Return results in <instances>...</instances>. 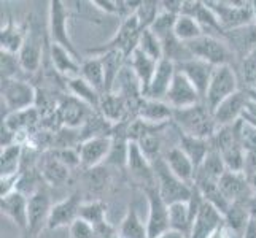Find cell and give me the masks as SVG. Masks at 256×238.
<instances>
[{
    "mask_svg": "<svg viewBox=\"0 0 256 238\" xmlns=\"http://www.w3.org/2000/svg\"><path fill=\"white\" fill-rule=\"evenodd\" d=\"M51 208L52 204L48 192H45L43 189H35V192L29 196V208H28L29 227L24 235H28L29 238H37L38 234L48 226Z\"/></svg>",
    "mask_w": 256,
    "mask_h": 238,
    "instance_id": "obj_11",
    "label": "cell"
},
{
    "mask_svg": "<svg viewBox=\"0 0 256 238\" xmlns=\"http://www.w3.org/2000/svg\"><path fill=\"white\" fill-rule=\"evenodd\" d=\"M126 170L130 175V178L137 183L140 189L153 188L156 186V176L153 164L145 157V154L140 151L137 143L130 142L129 143V153H128V164Z\"/></svg>",
    "mask_w": 256,
    "mask_h": 238,
    "instance_id": "obj_12",
    "label": "cell"
},
{
    "mask_svg": "<svg viewBox=\"0 0 256 238\" xmlns=\"http://www.w3.org/2000/svg\"><path fill=\"white\" fill-rule=\"evenodd\" d=\"M176 70L182 72L190 79V81L194 84V87L198 89V92L200 94L202 100H204L207 89H208V84H210V79L215 72V67L204 62V60H200V59L191 57L188 60H184V62L176 64Z\"/></svg>",
    "mask_w": 256,
    "mask_h": 238,
    "instance_id": "obj_19",
    "label": "cell"
},
{
    "mask_svg": "<svg viewBox=\"0 0 256 238\" xmlns=\"http://www.w3.org/2000/svg\"><path fill=\"white\" fill-rule=\"evenodd\" d=\"M21 75H26L21 67L18 54L2 51V79H24Z\"/></svg>",
    "mask_w": 256,
    "mask_h": 238,
    "instance_id": "obj_47",
    "label": "cell"
},
{
    "mask_svg": "<svg viewBox=\"0 0 256 238\" xmlns=\"http://www.w3.org/2000/svg\"><path fill=\"white\" fill-rule=\"evenodd\" d=\"M38 170L42 180L46 184H50V186H56V188L67 184V181L70 180V173H72V170L67 169L62 162H59L50 151L40 156Z\"/></svg>",
    "mask_w": 256,
    "mask_h": 238,
    "instance_id": "obj_25",
    "label": "cell"
},
{
    "mask_svg": "<svg viewBox=\"0 0 256 238\" xmlns=\"http://www.w3.org/2000/svg\"><path fill=\"white\" fill-rule=\"evenodd\" d=\"M83 181H84V186L90 192H96L99 194L102 191H105L108 188L110 184V173L107 170L102 169L100 167H97V169H92V170H83Z\"/></svg>",
    "mask_w": 256,
    "mask_h": 238,
    "instance_id": "obj_44",
    "label": "cell"
},
{
    "mask_svg": "<svg viewBox=\"0 0 256 238\" xmlns=\"http://www.w3.org/2000/svg\"><path fill=\"white\" fill-rule=\"evenodd\" d=\"M100 57H102L104 72H105V92H112L121 70L128 64V59L124 56V52L116 51V49L104 52V54H100Z\"/></svg>",
    "mask_w": 256,
    "mask_h": 238,
    "instance_id": "obj_33",
    "label": "cell"
},
{
    "mask_svg": "<svg viewBox=\"0 0 256 238\" xmlns=\"http://www.w3.org/2000/svg\"><path fill=\"white\" fill-rule=\"evenodd\" d=\"M22 154L24 146L21 143L2 148V153H0V178H8V176L20 175L22 172Z\"/></svg>",
    "mask_w": 256,
    "mask_h": 238,
    "instance_id": "obj_35",
    "label": "cell"
},
{
    "mask_svg": "<svg viewBox=\"0 0 256 238\" xmlns=\"http://www.w3.org/2000/svg\"><path fill=\"white\" fill-rule=\"evenodd\" d=\"M140 33H142V29H140V25H138V19L136 14H132L121 21V25L118 27V30L114 32V35L107 43H104V45L99 48L88 49V54L100 56L107 51L116 49V51L124 52L126 59H129L132 54H134V51L138 48Z\"/></svg>",
    "mask_w": 256,
    "mask_h": 238,
    "instance_id": "obj_2",
    "label": "cell"
},
{
    "mask_svg": "<svg viewBox=\"0 0 256 238\" xmlns=\"http://www.w3.org/2000/svg\"><path fill=\"white\" fill-rule=\"evenodd\" d=\"M224 41L236 57V65L244 59L256 52V24L229 30L224 35Z\"/></svg>",
    "mask_w": 256,
    "mask_h": 238,
    "instance_id": "obj_17",
    "label": "cell"
},
{
    "mask_svg": "<svg viewBox=\"0 0 256 238\" xmlns=\"http://www.w3.org/2000/svg\"><path fill=\"white\" fill-rule=\"evenodd\" d=\"M169 223L170 231L180 232L190 238L192 231V219L190 215L188 202H175L169 205Z\"/></svg>",
    "mask_w": 256,
    "mask_h": 238,
    "instance_id": "obj_39",
    "label": "cell"
},
{
    "mask_svg": "<svg viewBox=\"0 0 256 238\" xmlns=\"http://www.w3.org/2000/svg\"><path fill=\"white\" fill-rule=\"evenodd\" d=\"M194 186L198 188V191L200 192L202 199L207 204L214 205L220 213L224 216V213L229 208V200L223 196L222 189H220V184L218 181L215 180H210V178H206V176H200V175H196V180H194Z\"/></svg>",
    "mask_w": 256,
    "mask_h": 238,
    "instance_id": "obj_30",
    "label": "cell"
},
{
    "mask_svg": "<svg viewBox=\"0 0 256 238\" xmlns=\"http://www.w3.org/2000/svg\"><path fill=\"white\" fill-rule=\"evenodd\" d=\"M164 161L167 167L170 169V172L183 183L194 186V180H196V172L198 169L191 162V159L184 154L178 146H174L167 151L164 156Z\"/></svg>",
    "mask_w": 256,
    "mask_h": 238,
    "instance_id": "obj_27",
    "label": "cell"
},
{
    "mask_svg": "<svg viewBox=\"0 0 256 238\" xmlns=\"http://www.w3.org/2000/svg\"><path fill=\"white\" fill-rule=\"evenodd\" d=\"M176 73V65L172 60L162 59L158 62V68L154 76L150 83V87L145 94V99L152 100H166V95L170 89V84L174 81V76Z\"/></svg>",
    "mask_w": 256,
    "mask_h": 238,
    "instance_id": "obj_22",
    "label": "cell"
},
{
    "mask_svg": "<svg viewBox=\"0 0 256 238\" xmlns=\"http://www.w3.org/2000/svg\"><path fill=\"white\" fill-rule=\"evenodd\" d=\"M112 151V135L110 137H94L88 138L78 145L82 170H92L100 167Z\"/></svg>",
    "mask_w": 256,
    "mask_h": 238,
    "instance_id": "obj_14",
    "label": "cell"
},
{
    "mask_svg": "<svg viewBox=\"0 0 256 238\" xmlns=\"http://www.w3.org/2000/svg\"><path fill=\"white\" fill-rule=\"evenodd\" d=\"M161 13V2H154V0H145L140 2V6L137 8L136 16L138 19V25L142 30H146L153 25L156 17Z\"/></svg>",
    "mask_w": 256,
    "mask_h": 238,
    "instance_id": "obj_45",
    "label": "cell"
},
{
    "mask_svg": "<svg viewBox=\"0 0 256 238\" xmlns=\"http://www.w3.org/2000/svg\"><path fill=\"white\" fill-rule=\"evenodd\" d=\"M80 76L86 79L91 86H94L100 94L105 92V72L100 56H90L88 59L82 60Z\"/></svg>",
    "mask_w": 256,
    "mask_h": 238,
    "instance_id": "obj_37",
    "label": "cell"
},
{
    "mask_svg": "<svg viewBox=\"0 0 256 238\" xmlns=\"http://www.w3.org/2000/svg\"><path fill=\"white\" fill-rule=\"evenodd\" d=\"M83 205V199L80 192L70 194L64 200L52 205L48 218V231H56L60 227H70L80 218V208Z\"/></svg>",
    "mask_w": 256,
    "mask_h": 238,
    "instance_id": "obj_15",
    "label": "cell"
},
{
    "mask_svg": "<svg viewBox=\"0 0 256 238\" xmlns=\"http://www.w3.org/2000/svg\"><path fill=\"white\" fill-rule=\"evenodd\" d=\"M172 124L183 134L202 140H210L218 129L214 113L206 105V102H200L190 108L174 110Z\"/></svg>",
    "mask_w": 256,
    "mask_h": 238,
    "instance_id": "obj_1",
    "label": "cell"
},
{
    "mask_svg": "<svg viewBox=\"0 0 256 238\" xmlns=\"http://www.w3.org/2000/svg\"><path fill=\"white\" fill-rule=\"evenodd\" d=\"M37 87L28 79H2V103L6 114L35 107Z\"/></svg>",
    "mask_w": 256,
    "mask_h": 238,
    "instance_id": "obj_8",
    "label": "cell"
},
{
    "mask_svg": "<svg viewBox=\"0 0 256 238\" xmlns=\"http://www.w3.org/2000/svg\"><path fill=\"white\" fill-rule=\"evenodd\" d=\"M248 180H250V184H252V189L256 192V175L252 176V178H248Z\"/></svg>",
    "mask_w": 256,
    "mask_h": 238,
    "instance_id": "obj_55",
    "label": "cell"
},
{
    "mask_svg": "<svg viewBox=\"0 0 256 238\" xmlns=\"http://www.w3.org/2000/svg\"><path fill=\"white\" fill-rule=\"evenodd\" d=\"M164 102L169 103L174 110H183V108L194 107V105L204 100H202L200 94L198 92V89L194 87V84L190 79L176 70L174 81L170 84V89L167 92Z\"/></svg>",
    "mask_w": 256,
    "mask_h": 238,
    "instance_id": "obj_13",
    "label": "cell"
},
{
    "mask_svg": "<svg viewBox=\"0 0 256 238\" xmlns=\"http://www.w3.org/2000/svg\"><path fill=\"white\" fill-rule=\"evenodd\" d=\"M137 118L153 126H167L174 121V108L164 100H152L144 97L138 105Z\"/></svg>",
    "mask_w": 256,
    "mask_h": 238,
    "instance_id": "obj_23",
    "label": "cell"
},
{
    "mask_svg": "<svg viewBox=\"0 0 256 238\" xmlns=\"http://www.w3.org/2000/svg\"><path fill=\"white\" fill-rule=\"evenodd\" d=\"M224 224L229 227V231L236 235H244L246 227L250 224V215H248V208H246V200L244 202H232L229 205L228 211L223 216Z\"/></svg>",
    "mask_w": 256,
    "mask_h": 238,
    "instance_id": "obj_36",
    "label": "cell"
},
{
    "mask_svg": "<svg viewBox=\"0 0 256 238\" xmlns=\"http://www.w3.org/2000/svg\"><path fill=\"white\" fill-rule=\"evenodd\" d=\"M43 46H45V37L42 33L40 24L35 19H29L28 35H26L24 45L20 51V54H18L26 75H35L42 70Z\"/></svg>",
    "mask_w": 256,
    "mask_h": 238,
    "instance_id": "obj_9",
    "label": "cell"
},
{
    "mask_svg": "<svg viewBox=\"0 0 256 238\" xmlns=\"http://www.w3.org/2000/svg\"><path fill=\"white\" fill-rule=\"evenodd\" d=\"M128 65L132 68V72H134L136 76L138 78L140 86H142V94L145 97L148 87H150V83H152L154 72L158 68V62L153 59H150L148 56H145L144 52L137 48L134 51V54L128 59Z\"/></svg>",
    "mask_w": 256,
    "mask_h": 238,
    "instance_id": "obj_32",
    "label": "cell"
},
{
    "mask_svg": "<svg viewBox=\"0 0 256 238\" xmlns=\"http://www.w3.org/2000/svg\"><path fill=\"white\" fill-rule=\"evenodd\" d=\"M28 208H29V196H26L21 191H14L8 196L2 197L0 202V210L2 215L21 229L26 234L29 227V218H28Z\"/></svg>",
    "mask_w": 256,
    "mask_h": 238,
    "instance_id": "obj_21",
    "label": "cell"
},
{
    "mask_svg": "<svg viewBox=\"0 0 256 238\" xmlns=\"http://www.w3.org/2000/svg\"><path fill=\"white\" fill-rule=\"evenodd\" d=\"M153 169L158 191H160L161 197L166 200L167 205L175 204V202H188L191 199L192 186L176 178L167 167L164 157H160L156 162H153Z\"/></svg>",
    "mask_w": 256,
    "mask_h": 238,
    "instance_id": "obj_7",
    "label": "cell"
},
{
    "mask_svg": "<svg viewBox=\"0 0 256 238\" xmlns=\"http://www.w3.org/2000/svg\"><path fill=\"white\" fill-rule=\"evenodd\" d=\"M174 35L180 41L190 43L192 40L202 37V35H204V30H202L198 19H194V17H191V16L180 14L178 17H176V22H175V27H174Z\"/></svg>",
    "mask_w": 256,
    "mask_h": 238,
    "instance_id": "obj_41",
    "label": "cell"
},
{
    "mask_svg": "<svg viewBox=\"0 0 256 238\" xmlns=\"http://www.w3.org/2000/svg\"><path fill=\"white\" fill-rule=\"evenodd\" d=\"M232 232L229 231V227L223 223L222 226H218L214 232L208 235V238H232Z\"/></svg>",
    "mask_w": 256,
    "mask_h": 238,
    "instance_id": "obj_52",
    "label": "cell"
},
{
    "mask_svg": "<svg viewBox=\"0 0 256 238\" xmlns=\"http://www.w3.org/2000/svg\"><path fill=\"white\" fill-rule=\"evenodd\" d=\"M107 210H108L107 204L100 199L83 202V205L80 208V218L96 227L107 221Z\"/></svg>",
    "mask_w": 256,
    "mask_h": 238,
    "instance_id": "obj_43",
    "label": "cell"
},
{
    "mask_svg": "<svg viewBox=\"0 0 256 238\" xmlns=\"http://www.w3.org/2000/svg\"><path fill=\"white\" fill-rule=\"evenodd\" d=\"M96 110H92L90 105L78 100L74 95L62 97L59 102L58 108V119L62 127L68 129H82L84 122L90 119V116Z\"/></svg>",
    "mask_w": 256,
    "mask_h": 238,
    "instance_id": "obj_16",
    "label": "cell"
},
{
    "mask_svg": "<svg viewBox=\"0 0 256 238\" xmlns=\"http://www.w3.org/2000/svg\"><path fill=\"white\" fill-rule=\"evenodd\" d=\"M138 49L144 52L145 56H148L150 59L156 60V62H160V60L164 59V46H162V41L160 37H156V35L146 29V30H142L140 33V40H138Z\"/></svg>",
    "mask_w": 256,
    "mask_h": 238,
    "instance_id": "obj_42",
    "label": "cell"
},
{
    "mask_svg": "<svg viewBox=\"0 0 256 238\" xmlns=\"http://www.w3.org/2000/svg\"><path fill=\"white\" fill-rule=\"evenodd\" d=\"M175 130H176V134H178V148L191 159V162L194 164V167L199 169L200 164L204 162L206 156L210 153V149H212L210 140H202V138H196V137L186 135V134H183V132L178 130L176 127H175Z\"/></svg>",
    "mask_w": 256,
    "mask_h": 238,
    "instance_id": "obj_31",
    "label": "cell"
},
{
    "mask_svg": "<svg viewBox=\"0 0 256 238\" xmlns=\"http://www.w3.org/2000/svg\"><path fill=\"white\" fill-rule=\"evenodd\" d=\"M70 16H72V13H70L68 3L62 2V0H51L48 11V38L51 45L62 46L68 52H72L74 56L80 57L68 33Z\"/></svg>",
    "mask_w": 256,
    "mask_h": 238,
    "instance_id": "obj_4",
    "label": "cell"
},
{
    "mask_svg": "<svg viewBox=\"0 0 256 238\" xmlns=\"http://www.w3.org/2000/svg\"><path fill=\"white\" fill-rule=\"evenodd\" d=\"M246 208H248V215L252 221H256V192L246 200Z\"/></svg>",
    "mask_w": 256,
    "mask_h": 238,
    "instance_id": "obj_53",
    "label": "cell"
},
{
    "mask_svg": "<svg viewBox=\"0 0 256 238\" xmlns=\"http://www.w3.org/2000/svg\"><path fill=\"white\" fill-rule=\"evenodd\" d=\"M54 156L59 162H62L67 169L75 170V169H82L80 164V154H78V148H56L50 151Z\"/></svg>",
    "mask_w": 256,
    "mask_h": 238,
    "instance_id": "obj_48",
    "label": "cell"
},
{
    "mask_svg": "<svg viewBox=\"0 0 256 238\" xmlns=\"http://www.w3.org/2000/svg\"><path fill=\"white\" fill-rule=\"evenodd\" d=\"M186 48L192 57L204 60V62L220 67V65H234L236 57L232 51L229 49L226 41L210 35H202V37L186 43Z\"/></svg>",
    "mask_w": 256,
    "mask_h": 238,
    "instance_id": "obj_5",
    "label": "cell"
},
{
    "mask_svg": "<svg viewBox=\"0 0 256 238\" xmlns=\"http://www.w3.org/2000/svg\"><path fill=\"white\" fill-rule=\"evenodd\" d=\"M66 87H67V91L70 92V95L76 97L78 100L84 102L86 105H90L92 110L97 111L102 94L97 91L94 86H91L90 83H88L86 79H83L82 76L70 78L66 81Z\"/></svg>",
    "mask_w": 256,
    "mask_h": 238,
    "instance_id": "obj_34",
    "label": "cell"
},
{
    "mask_svg": "<svg viewBox=\"0 0 256 238\" xmlns=\"http://www.w3.org/2000/svg\"><path fill=\"white\" fill-rule=\"evenodd\" d=\"M206 3L216 14L224 32L254 24L256 2H216V0H208Z\"/></svg>",
    "mask_w": 256,
    "mask_h": 238,
    "instance_id": "obj_3",
    "label": "cell"
},
{
    "mask_svg": "<svg viewBox=\"0 0 256 238\" xmlns=\"http://www.w3.org/2000/svg\"><path fill=\"white\" fill-rule=\"evenodd\" d=\"M148 202V218H146V231L148 238H158L167 231H170L169 223V205L161 197L158 186L146 188L142 191Z\"/></svg>",
    "mask_w": 256,
    "mask_h": 238,
    "instance_id": "obj_10",
    "label": "cell"
},
{
    "mask_svg": "<svg viewBox=\"0 0 256 238\" xmlns=\"http://www.w3.org/2000/svg\"><path fill=\"white\" fill-rule=\"evenodd\" d=\"M68 235L70 238H99V235L96 232V227L82 218H78L76 221L68 227Z\"/></svg>",
    "mask_w": 256,
    "mask_h": 238,
    "instance_id": "obj_50",
    "label": "cell"
},
{
    "mask_svg": "<svg viewBox=\"0 0 256 238\" xmlns=\"http://www.w3.org/2000/svg\"><path fill=\"white\" fill-rule=\"evenodd\" d=\"M176 17H178V14H172V13H167V11L161 10L160 16L156 17V21L153 22L152 27H150V30H152L156 37H160L162 41L166 37H169V35L174 33Z\"/></svg>",
    "mask_w": 256,
    "mask_h": 238,
    "instance_id": "obj_46",
    "label": "cell"
},
{
    "mask_svg": "<svg viewBox=\"0 0 256 238\" xmlns=\"http://www.w3.org/2000/svg\"><path fill=\"white\" fill-rule=\"evenodd\" d=\"M29 29V19L24 22H18L13 17H8L5 25L0 29V46L4 52L10 54H20V51L24 45L26 35Z\"/></svg>",
    "mask_w": 256,
    "mask_h": 238,
    "instance_id": "obj_24",
    "label": "cell"
},
{
    "mask_svg": "<svg viewBox=\"0 0 256 238\" xmlns=\"http://www.w3.org/2000/svg\"><path fill=\"white\" fill-rule=\"evenodd\" d=\"M220 189H222L223 196L229 200V204L232 202H244L248 200L254 191L252 189L250 180L246 178L244 172H231L228 170L218 181Z\"/></svg>",
    "mask_w": 256,
    "mask_h": 238,
    "instance_id": "obj_20",
    "label": "cell"
},
{
    "mask_svg": "<svg viewBox=\"0 0 256 238\" xmlns=\"http://www.w3.org/2000/svg\"><path fill=\"white\" fill-rule=\"evenodd\" d=\"M228 172V167L224 164L223 156L220 154L215 149H210V153L206 156L204 162L200 164V167L198 169L196 175L206 176V178L220 181V178Z\"/></svg>",
    "mask_w": 256,
    "mask_h": 238,
    "instance_id": "obj_40",
    "label": "cell"
},
{
    "mask_svg": "<svg viewBox=\"0 0 256 238\" xmlns=\"http://www.w3.org/2000/svg\"><path fill=\"white\" fill-rule=\"evenodd\" d=\"M223 223H224L223 215L214 205L204 202L196 219H194L190 238H208V235Z\"/></svg>",
    "mask_w": 256,
    "mask_h": 238,
    "instance_id": "obj_29",
    "label": "cell"
},
{
    "mask_svg": "<svg viewBox=\"0 0 256 238\" xmlns=\"http://www.w3.org/2000/svg\"><path fill=\"white\" fill-rule=\"evenodd\" d=\"M232 238H244V237H242V235H236V234H234V235H232Z\"/></svg>",
    "mask_w": 256,
    "mask_h": 238,
    "instance_id": "obj_56",
    "label": "cell"
},
{
    "mask_svg": "<svg viewBox=\"0 0 256 238\" xmlns=\"http://www.w3.org/2000/svg\"><path fill=\"white\" fill-rule=\"evenodd\" d=\"M50 60H51L52 68H54L66 81L70 78L80 76V70H82L80 57L74 56L72 52H68L62 46L50 45Z\"/></svg>",
    "mask_w": 256,
    "mask_h": 238,
    "instance_id": "obj_28",
    "label": "cell"
},
{
    "mask_svg": "<svg viewBox=\"0 0 256 238\" xmlns=\"http://www.w3.org/2000/svg\"><path fill=\"white\" fill-rule=\"evenodd\" d=\"M97 111H99L108 122H112L113 126H116L126 119H130L129 103L126 102L124 97H121L116 92L102 94Z\"/></svg>",
    "mask_w": 256,
    "mask_h": 238,
    "instance_id": "obj_26",
    "label": "cell"
},
{
    "mask_svg": "<svg viewBox=\"0 0 256 238\" xmlns=\"http://www.w3.org/2000/svg\"><path fill=\"white\" fill-rule=\"evenodd\" d=\"M246 97L245 89H240L239 92L232 94L218 105V108L214 111V118L218 127H231L236 122H239L244 118V113L246 108Z\"/></svg>",
    "mask_w": 256,
    "mask_h": 238,
    "instance_id": "obj_18",
    "label": "cell"
},
{
    "mask_svg": "<svg viewBox=\"0 0 256 238\" xmlns=\"http://www.w3.org/2000/svg\"><path fill=\"white\" fill-rule=\"evenodd\" d=\"M158 238H186L183 234L180 232H175V231H167L166 234H162L161 237H158Z\"/></svg>",
    "mask_w": 256,
    "mask_h": 238,
    "instance_id": "obj_54",
    "label": "cell"
},
{
    "mask_svg": "<svg viewBox=\"0 0 256 238\" xmlns=\"http://www.w3.org/2000/svg\"><path fill=\"white\" fill-rule=\"evenodd\" d=\"M244 173L246 178H252L256 175V149L245 151V162H244Z\"/></svg>",
    "mask_w": 256,
    "mask_h": 238,
    "instance_id": "obj_51",
    "label": "cell"
},
{
    "mask_svg": "<svg viewBox=\"0 0 256 238\" xmlns=\"http://www.w3.org/2000/svg\"><path fill=\"white\" fill-rule=\"evenodd\" d=\"M242 87L239 86V75L234 65H220L215 67L214 76L210 79L208 89L206 94V105L214 113L218 105L232 94L239 92Z\"/></svg>",
    "mask_w": 256,
    "mask_h": 238,
    "instance_id": "obj_6",
    "label": "cell"
},
{
    "mask_svg": "<svg viewBox=\"0 0 256 238\" xmlns=\"http://www.w3.org/2000/svg\"><path fill=\"white\" fill-rule=\"evenodd\" d=\"M120 238H148L146 223H144L138 216L137 207L132 204L128 208L126 216L120 224Z\"/></svg>",
    "mask_w": 256,
    "mask_h": 238,
    "instance_id": "obj_38",
    "label": "cell"
},
{
    "mask_svg": "<svg viewBox=\"0 0 256 238\" xmlns=\"http://www.w3.org/2000/svg\"><path fill=\"white\" fill-rule=\"evenodd\" d=\"M236 129H237L239 140H240V143H242L245 151L256 149V127L252 126L250 122L240 119L239 122H236Z\"/></svg>",
    "mask_w": 256,
    "mask_h": 238,
    "instance_id": "obj_49",
    "label": "cell"
}]
</instances>
